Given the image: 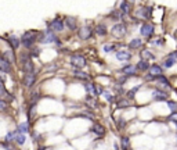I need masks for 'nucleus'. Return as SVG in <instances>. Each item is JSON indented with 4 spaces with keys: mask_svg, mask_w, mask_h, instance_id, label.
Masks as SVG:
<instances>
[{
    "mask_svg": "<svg viewBox=\"0 0 177 150\" xmlns=\"http://www.w3.org/2000/svg\"><path fill=\"white\" fill-rule=\"evenodd\" d=\"M38 38H39L38 32L28 31V32H25V33L22 35V38H21L19 40H21V43L24 44L25 47H32V46L35 44V42L38 40Z\"/></svg>",
    "mask_w": 177,
    "mask_h": 150,
    "instance_id": "1",
    "label": "nucleus"
},
{
    "mask_svg": "<svg viewBox=\"0 0 177 150\" xmlns=\"http://www.w3.org/2000/svg\"><path fill=\"white\" fill-rule=\"evenodd\" d=\"M19 61H21V67L24 69V72L28 74V72H33V63L31 61V57L28 53H22L19 56Z\"/></svg>",
    "mask_w": 177,
    "mask_h": 150,
    "instance_id": "2",
    "label": "nucleus"
},
{
    "mask_svg": "<svg viewBox=\"0 0 177 150\" xmlns=\"http://www.w3.org/2000/svg\"><path fill=\"white\" fill-rule=\"evenodd\" d=\"M71 64L75 67L76 69H79V68H83V67H86V58H84V56L83 54H72L71 56Z\"/></svg>",
    "mask_w": 177,
    "mask_h": 150,
    "instance_id": "3",
    "label": "nucleus"
},
{
    "mask_svg": "<svg viewBox=\"0 0 177 150\" xmlns=\"http://www.w3.org/2000/svg\"><path fill=\"white\" fill-rule=\"evenodd\" d=\"M58 38L56 36V33L51 31L50 28L49 29H46L43 33H40L39 35V40L42 42V43H51V42H56Z\"/></svg>",
    "mask_w": 177,
    "mask_h": 150,
    "instance_id": "4",
    "label": "nucleus"
},
{
    "mask_svg": "<svg viewBox=\"0 0 177 150\" xmlns=\"http://www.w3.org/2000/svg\"><path fill=\"white\" fill-rule=\"evenodd\" d=\"M111 32H112V35L115 38H123L127 33V28L125 24H116L112 26Z\"/></svg>",
    "mask_w": 177,
    "mask_h": 150,
    "instance_id": "5",
    "label": "nucleus"
},
{
    "mask_svg": "<svg viewBox=\"0 0 177 150\" xmlns=\"http://www.w3.org/2000/svg\"><path fill=\"white\" fill-rule=\"evenodd\" d=\"M49 25H50V29L53 32L54 31L61 32V31H64V26H65V25H64V21L61 18H54Z\"/></svg>",
    "mask_w": 177,
    "mask_h": 150,
    "instance_id": "6",
    "label": "nucleus"
},
{
    "mask_svg": "<svg viewBox=\"0 0 177 150\" xmlns=\"http://www.w3.org/2000/svg\"><path fill=\"white\" fill-rule=\"evenodd\" d=\"M154 25L150 24V22H145V24H143L141 25V29H140V33L143 35V36H145V38H150L154 33Z\"/></svg>",
    "mask_w": 177,
    "mask_h": 150,
    "instance_id": "7",
    "label": "nucleus"
},
{
    "mask_svg": "<svg viewBox=\"0 0 177 150\" xmlns=\"http://www.w3.org/2000/svg\"><path fill=\"white\" fill-rule=\"evenodd\" d=\"M152 97H154L155 101H166L167 100V93L163 92V90H161V89H155L152 92Z\"/></svg>",
    "mask_w": 177,
    "mask_h": 150,
    "instance_id": "8",
    "label": "nucleus"
},
{
    "mask_svg": "<svg viewBox=\"0 0 177 150\" xmlns=\"http://www.w3.org/2000/svg\"><path fill=\"white\" fill-rule=\"evenodd\" d=\"M35 81H36V74H35V71L33 72H28V74H25V76H24V85H25L26 88H31L33 86V83H35Z\"/></svg>",
    "mask_w": 177,
    "mask_h": 150,
    "instance_id": "9",
    "label": "nucleus"
},
{
    "mask_svg": "<svg viewBox=\"0 0 177 150\" xmlns=\"http://www.w3.org/2000/svg\"><path fill=\"white\" fill-rule=\"evenodd\" d=\"M91 33H93V29L90 28V26H83V28H80L79 29V38L82 39V40H87L91 36Z\"/></svg>",
    "mask_w": 177,
    "mask_h": 150,
    "instance_id": "10",
    "label": "nucleus"
},
{
    "mask_svg": "<svg viewBox=\"0 0 177 150\" xmlns=\"http://www.w3.org/2000/svg\"><path fill=\"white\" fill-rule=\"evenodd\" d=\"M151 14H152V7H150V6L141 7L139 11H137V15H139L140 18H150Z\"/></svg>",
    "mask_w": 177,
    "mask_h": 150,
    "instance_id": "11",
    "label": "nucleus"
},
{
    "mask_svg": "<svg viewBox=\"0 0 177 150\" xmlns=\"http://www.w3.org/2000/svg\"><path fill=\"white\" fill-rule=\"evenodd\" d=\"M116 58L119 61H129L132 58V53L127 50H118L116 51Z\"/></svg>",
    "mask_w": 177,
    "mask_h": 150,
    "instance_id": "12",
    "label": "nucleus"
},
{
    "mask_svg": "<svg viewBox=\"0 0 177 150\" xmlns=\"http://www.w3.org/2000/svg\"><path fill=\"white\" fill-rule=\"evenodd\" d=\"M150 74H151L154 78H158L161 75H163V69H162V67L158 65V64H152V65H150Z\"/></svg>",
    "mask_w": 177,
    "mask_h": 150,
    "instance_id": "13",
    "label": "nucleus"
},
{
    "mask_svg": "<svg viewBox=\"0 0 177 150\" xmlns=\"http://www.w3.org/2000/svg\"><path fill=\"white\" fill-rule=\"evenodd\" d=\"M0 71L1 72H11V64L4 57H0Z\"/></svg>",
    "mask_w": 177,
    "mask_h": 150,
    "instance_id": "14",
    "label": "nucleus"
},
{
    "mask_svg": "<svg viewBox=\"0 0 177 150\" xmlns=\"http://www.w3.org/2000/svg\"><path fill=\"white\" fill-rule=\"evenodd\" d=\"M67 24V26L69 28L71 31H75L76 28H78V21H76L75 17H67L65 18V22H64V25Z\"/></svg>",
    "mask_w": 177,
    "mask_h": 150,
    "instance_id": "15",
    "label": "nucleus"
},
{
    "mask_svg": "<svg viewBox=\"0 0 177 150\" xmlns=\"http://www.w3.org/2000/svg\"><path fill=\"white\" fill-rule=\"evenodd\" d=\"M122 74H123V76H132V75L136 74V67L132 65V64H129V65L122 68Z\"/></svg>",
    "mask_w": 177,
    "mask_h": 150,
    "instance_id": "16",
    "label": "nucleus"
},
{
    "mask_svg": "<svg viewBox=\"0 0 177 150\" xmlns=\"http://www.w3.org/2000/svg\"><path fill=\"white\" fill-rule=\"evenodd\" d=\"M7 39H8L7 42L11 44V47H13V49H18V47H19V44H21V40H19V39L15 36V35H10V36L7 38Z\"/></svg>",
    "mask_w": 177,
    "mask_h": 150,
    "instance_id": "17",
    "label": "nucleus"
},
{
    "mask_svg": "<svg viewBox=\"0 0 177 150\" xmlns=\"http://www.w3.org/2000/svg\"><path fill=\"white\" fill-rule=\"evenodd\" d=\"M91 132L95 133L97 136H104V135H105V129H104V126L100 124H95L94 126L91 128Z\"/></svg>",
    "mask_w": 177,
    "mask_h": 150,
    "instance_id": "18",
    "label": "nucleus"
},
{
    "mask_svg": "<svg viewBox=\"0 0 177 150\" xmlns=\"http://www.w3.org/2000/svg\"><path fill=\"white\" fill-rule=\"evenodd\" d=\"M84 89L89 92V94L91 96V97H95L97 93H95V85L94 83H91V82H87V83H84Z\"/></svg>",
    "mask_w": 177,
    "mask_h": 150,
    "instance_id": "19",
    "label": "nucleus"
},
{
    "mask_svg": "<svg viewBox=\"0 0 177 150\" xmlns=\"http://www.w3.org/2000/svg\"><path fill=\"white\" fill-rule=\"evenodd\" d=\"M95 33L98 35V36H105L108 33V31H107V26L104 24H98L97 26H95Z\"/></svg>",
    "mask_w": 177,
    "mask_h": 150,
    "instance_id": "20",
    "label": "nucleus"
},
{
    "mask_svg": "<svg viewBox=\"0 0 177 150\" xmlns=\"http://www.w3.org/2000/svg\"><path fill=\"white\" fill-rule=\"evenodd\" d=\"M136 69H140V71H147L150 69V63L145 61V60H140L136 65Z\"/></svg>",
    "mask_w": 177,
    "mask_h": 150,
    "instance_id": "21",
    "label": "nucleus"
},
{
    "mask_svg": "<svg viewBox=\"0 0 177 150\" xmlns=\"http://www.w3.org/2000/svg\"><path fill=\"white\" fill-rule=\"evenodd\" d=\"M73 75H75L76 78H79V79H83V81L89 79V74H87V72L80 71V69H75V71H73Z\"/></svg>",
    "mask_w": 177,
    "mask_h": 150,
    "instance_id": "22",
    "label": "nucleus"
},
{
    "mask_svg": "<svg viewBox=\"0 0 177 150\" xmlns=\"http://www.w3.org/2000/svg\"><path fill=\"white\" fill-rule=\"evenodd\" d=\"M120 147H122V150L130 149V140H129L127 136H122V139H120Z\"/></svg>",
    "mask_w": 177,
    "mask_h": 150,
    "instance_id": "23",
    "label": "nucleus"
},
{
    "mask_svg": "<svg viewBox=\"0 0 177 150\" xmlns=\"http://www.w3.org/2000/svg\"><path fill=\"white\" fill-rule=\"evenodd\" d=\"M3 54H4L3 57H4V58H6V60L10 63V64L15 61V57H14V51H13V50H6Z\"/></svg>",
    "mask_w": 177,
    "mask_h": 150,
    "instance_id": "24",
    "label": "nucleus"
},
{
    "mask_svg": "<svg viewBox=\"0 0 177 150\" xmlns=\"http://www.w3.org/2000/svg\"><path fill=\"white\" fill-rule=\"evenodd\" d=\"M129 6H132V3H129V1H122L120 3V14L123 15V14H127L129 12V10H130V7Z\"/></svg>",
    "mask_w": 177,
    "mask_h": 150,
    "instance_id": "25",
    "label": "nucleus"
},
{
    "mask_svg": "<svg viewBox=\"0 0 177 150\" xmlns=\"http://www.w3.org/2000/svg\"><path fill=\"white\" fill-rule=\"evenodd\" d=\"M17 132L18 133H26V132H29V124L28 122H22V124L18 125V128H17Z\"/></svg>",
    "mask_w": 177,
    "mask_h": 150,
    "instance_id": "26",
    "label": "nucleus"
},
{
    "mask_svg": "<svg viewBox=\"0 0 177 150\" xmlns=\"http://www.w3.org/2000/svg\"><path fill=\"white\" fill-rule=\"evenodd\" d=\"M174 63H177V60H173V58H167V57H166V60L163 61V64H162L161 67H162V69L163 68L167 69V68H170V67H173Z\"/></svg>",
    "mask_w": 177,
    "mask_h": 150,
    "instance_id": "27",
    "label": "nucleus"
},
{
    "mask_svg": "<svg viewBox=\"0 0 177 150\" xmlns=\"http://www.w3.org/2000/svg\"><path fill=\"white\" fill-rule=\"evenodd\" d=\"M141 44H143V40L141 39H133L132 42L129 43V47L130 49H139V47H141Z\"/></svg>",
    "mask_w": 177,
    "mask_h": 150,
    "instance_id": "28",
    "label": "nucleus"
},
{
    "mask_svg": "<svg viewBox=\"0 0 177 150\" xmlns=\"http://www.w3.org/2000/svg\"><path fill=\"white\" fill-rule=\"evenodd\" d=\"M130 100L129 99H119L118 100V107L119 108H126V107H130Z\"/></svg>",
    "mask_w": 177,
    "mask_h": 150,
    "instance_id": "29",
    "label": "nucleus"
},
{
    "mask_svg": "<svg viewBox=\"0 0 177 150\" xmlns=\"http://www.w3.org/2000/svg\"><path fill=\"white\" fill-rule=\"evenodd\" d=\"M14 140L17 142L18 144H24L25 143V135H22V133H15V136H14Z\"/></svg>",
    "mask_w": 177,
    "mask_h": 150,
    "instance_id": "30",
    "label": "nucleus"
},
{
    "mask_svg": "<svg viewBox=\"0 0 177 150\" xmlns=\"http://www.w3.org/2000/svg\"><path fill=\"white\" fill-rule=\"evenodd\" d=\"M155 79H158L162 85H163L165 88H167V89H170V83H169V81L166 79V76L165 75H161V76H158V78H155Z\"/></svg>",
    "mask_w": 177,
    "mask_h": 150,
    "instance_id": "31",
    "label": "nucleus"
},
{
    "mask_svg": "<svg viewBox=\"0 0 177 150\" xmlns=\"http://www.w3.org/2000/svg\"><path fill=\"white\" fill-rule=\"evenodd\" d=\"M102 50L105 51V53H112L115 51V44H111V43H107L102 46Z\"/></svg>",
    "mask_w": 177,
    "mask_h": 150,
    "instance_id": "32",
    "label": "nucleus"
},
{
    "mask_svg": "<svg viewBox=\"0 0 177 150\" xmlns=\"http://www.w3.org/2000/svg\"><path fill=\"white\" fill-rule=\"evenodd\" d=\"M140 86H141V85H137L136 88L130 89V90L127 92V99H133V97H134V94H136V92H137V90L140 89Z\"/></svg>",
    "mask_w": 177,
    "mask_h": 150,
    "instance_id": "33",
    "label": "nucleus"
},
{
    "mask_svg": "<svg viewBox=\"0 0 177 150\" xmlns=\"http://www.w3.org/2000/svg\"><path fill=\"white\" fill-rule=\"evenodd\" d=\"M35 112H36V104H31V107H29V111H28V117H29V119H33Z\"/></svg>",
    "mask_w": 177,
    "mask_h": 150,
    "instance_id": "34",
    "label": "nucleus"
},
{
    "mask_svg": "<svg viewBox=\"0 0 177 150\" xmlns=\"http://www.w3.org/2000/svg\"><path fill=\"white\" fill-rule=\"evenodd\" d=\"M109 17H112V19H114V21H119V19L122 18L123 15H122L120 12H118V11H115V10H114V11L109 14Z\"/></svg>",
    "mask_w": 177,
    "mask_h": 150,
    "instance_id": "35",
    "label": "nucleus"
},
{
    "mask_svg": "<svg viewBox=\"0 0 177 150\" xmlns=\"http://www.w3.org/2000/svg\"><path fill=\"white\" fill-rule=\"evenodd\" d=\"M167 106L173 112H177V103L176 101H172V100H167Z\"/></svg>",
    "mask_w": 177,
    "mask_h": 150,
    "instance_id": "36",
    "label": "nucleus"
},
{
    "mask_svg": "<svg viewBox=\"0 0 177 150\" xmlns=\"http://www.w3.org/2000/svg\"><path fill=\"white\" fill-rule=\"evenodd\" d=\"M141 56L144 57V60H145V61H147V58H155V56L150 53V50H144V51L141 53Z\"/></svg>",
    "mask_w": 177,
    "mask_h": 150,
    "instance_id": "37",
    "label": "nucleus"
},
{
    "mask_svg": "<svg viewBox=\"0 0 177 150\" xmlns=\"http://www.w3.org/2000/svg\"><path fill=\"white\" fill-rule=\"evenodd\" d=\"M86 101H87V103L91 107H93V108H95V107H97V101H95V100L93 99L91 96H87V97H86Z\"/></svg>",
    "mask_w": 177,
    "mask_h": 150,
    "instance_id": "38",
    "label": "nucleus"
},
{
    "mask_svg": "<svg viewBox=\"0 0 177 150\" xmlns=\"http://www.w3.org/2000/svg\"><path fill=\"white\" fill-rule=\"evenodd\" d=\"M104 96H105V100L109 101V103H112V101L115 100V96L112 93H109V92H104Z\"/></svg>",
    "mask_w": 177,
    "mask_h": 150,
    "instance_id": "39",
    "label": "nucleus"
},
{
    "mask_svg": "<svg viewBox=\"0 0 177 150\" xmlns=\"http://www.w3.org/2000/svg\"><path fill=\"white\" fill-rule=\"evenodd\" d=\"M6 94H7L6 88H4V85H3V82L0 81V96H6Z\"/></svg>",
    "mask_w": 177,
    "mask_h": 150,
    "instance_id": "40",
    "label": "nucleus"
},
{
    "mask_svg": "<svg viewBox=\"0 0 177 150\" xmlns=\"http://www.w3.org/2000/svg\"><path fill=\"white\" fill-rule=\"evenodd\" d=\"M6 108H7V103L4 100L0 99V111H3V110H6Z\"/></svg>",
    "mask_w": 177,
    "mask_h": 150,
    "instance_id": "41",
    "label": "nucleus"
},
{
    "mask_svg": "<svg viewBox=\"0 0 177 150\" xmlns=\"http://www.w3.org/2000/svg\"><path fill=\"white\" fill-rule=\"evenodd\" d=\"M167 119H169V121H174V122H177V112H173L172 115H169Z\"/></svg>",
    "mask_w": 177,
    "mask_h": 150,
    "instance_id": "42",
    "label": "nucleus"
},
{
    "mask_svg": "<svg viewBox=\"0 0 177 150\" xmlns=\"http://www.w3.org/2000/svg\"><path fill=\"white\" fill-rule=\"evenodd\" d=\"M102 92H104L102 86H100V85H95V93H97V96H98V94H101Z\"/></svg>",
    "mask_w": 177,
    "mask_h": 150,
    "instance_id": "43",
    "label": "nucleus"
},
{
    "mask_svg": "<svg viewBox=\"0 0 177 150\" xmlns=\"http://www.w3.org/2000/svg\"><path fill=\"white\" fill-rule=\"evenodd\" d=\"M118 125H119V128H125V125H126L125 119H123V118H119V121H118Z\"/></svg>",
    "mask_w": 177,
    "mask_h": 150,
    "instance_id": "44",
    "label": "nucleus"
},
{
    "mask_svg": "<svg viewBox=\"0 0 177 150\" xmlns=\"http://www.w3.org/2000/svg\"><path fill=\"white\" fill-rule=\"evenodd\" d=\"M167 58H173V60H177V51H173L170 54H167Z\"/></svg>",
    "mask_w": 177,
    "mask_h": 150,
    "instance_id": "45",
    "label": "nucleus"
},
{
    "mask_svg": "<svg viewBox=\"0 0 177 150\" xmlns=\"http://www.w3.org/2000/svg\"><path fill=\"white\" fill-rule=\"evenodd\" d=\"M39 51H40V50H38V49L32 50V54H31V56H38V54H39Z\"/></svg>",
    "mask_w": 177,
    "mask_h": 150,
    "instance_id": "46",
    "label": "nucleus"
},
{
    "mask_svg": "<svg viewBox=\"0 0 177 150\" xmlns=\"http://www.w3.org/2000/svg\"><path fill=\"white\" fill-rule=\"evenodd\" d=\"M162 39H156V40H154V44H162Z\"/></svg>",
    "mask_w": 177,
    "mask_h": 150,
    "instance_id": "47",
    "label": "nucleus"
},
{
    "mask_svg": "<svg viewBox=\"0 0 177 150\" xmlns=\"http://www.w3.org/2000/svg\"><path fill=\"white\" fill-rule=\"evenodd\" d=\"M145 79H147V81H151V79H155V78H154V76H152L151 74H148V75L145 76Z\"/></svg>",
    "mask_w": 177,
    "mask_h": 150,
    "instance_id": "48",
    "label": "nucleus"
},
{
    "mask_svg": "<svg viewBox=\"0 0 177 150\" xmlns=\"http://www.w3.org/2000/svg\"><path fill=\"white\" fill-rule=\"evenodd\" d=\"M4 147H6L7 150H14L13 147H11V146H10V144H8V143H6V142H4Z\"/></svg>",
    "mask_w": 177,
    "mask_h": 150,
    "instance_id": "49",
    "label": "nucleus"
},
{
    "mask_svg": "<svg viewBox=\"0 0 177 150\" xmlns=\"http://www.w3.org/2000/svg\"><path fill=\"white\" fill-rule=\"evenodd\" d=\"M174 38H176V40H177V31H176V33H174Z\"/></svg>",
    "mask_w": 177,
    "mask_h": 150,
    "instance_id": "50",
    "label": "nucleus"
},
{
    "mask_svg": "<svg viewBox=\"0 0 177 150\" xmlns=\"http://www.w3.org/2000/svg\"><path fill=\"white\" fill-rule=\"evenodd\" d=\"M176 128H177V122H176Z\"/></svg>",
    "mask_w": 177,
    "mask_h": 150,
    "instance_id": "51",
    "label": "nucleus"
}]
</instances>
